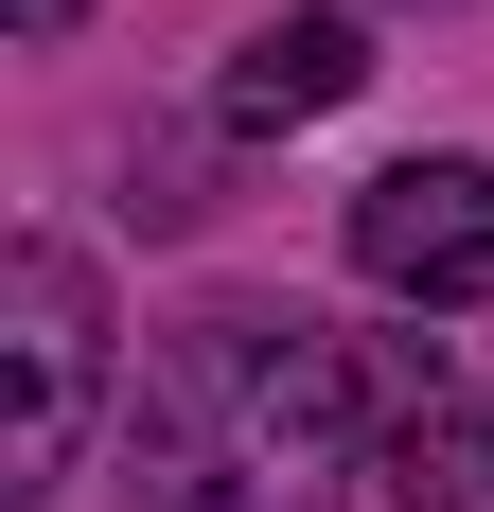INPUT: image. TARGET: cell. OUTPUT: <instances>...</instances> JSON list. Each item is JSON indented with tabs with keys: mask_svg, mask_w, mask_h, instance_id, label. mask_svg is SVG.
Listing matches in <instances>:
<instances>
[{
	"mask_svg": "<svg viewBox=\"0 0 494 512\" xmlns=\"http://www.w3.org/2000/svg\"><path fill=\"white\" fill-rule=\"evenodd\" d=\"M371 89V36L353 18H265V36L230 53V124L265 142V124H318V106H353Z\"/></svg>",
	"mask_w": 494,
	"mask_h": 512,
	"instance_id": "4",
	"label": "cell"
},
{
	"mask_svg": "<svg viewBox=\"0 0 494 512\" xmlns=\"http://www.w3.org/2000/svg\"><path fill=\"white\" fill-rule=\"evenodd\" d=\"M18 18H36V36H53V18H71V0H18Z\"/></svg>",
	"mask_w": 494,
	"mask_h": 512,
	"instance_id": "6",
	"label": "cell"
},
{
	"mask_svg": "<svg viewBox=\"0 0 494 512\" xmlns=\"http://www.w3.org/2000/svg\"><path fill=\"white\" fill-rule=\"evenodd\" d=\"M371 477H389L406 512H477V442H459V389H442V354H389V424H371Z\"/></svg>",
	"mask_w": 494,
	"mask_h": 512,
	"instance_id": "5",
	"label": "cell"
},
{
	"mask_svg": "<svg viewBox=\"0 0 494 512\" xmlns=\"http://www.w3.org/2000/svg\"><path fill=\"white\" fill-rule=\"evenodd\" d=\"M0 371H18V424H0V512H53L71 460H89V407H106V283L89 248H18L0 265Z\"/></svg>",
	"mask_w": 494,
	"mask_h": 512,
	"instance_id": "2",
	"label": "cell"
},
{
	"mask_svg": "<svg viewBox=\"0 0 494 512\" xmlns=\"http://www.w3.org/2000/svg\"><path fill=\"white\" fill-rule=\"evenodd\" d=\"M353 265L389 283V301H494V159H389L371 195H353Z\"/></svg>",
	"mask_w": 494,
	"mask_h": 512,
	"instance_id": "3",
	"label": "cell"
},
{
	"mask_svg": "<svg viewBox=\"0 0 494 512\" xmlns=\"http://www.w3.org/2000/svg\"><path fill=\"white\" fill-rule=\"evenodd\" d=\"M389 424V354L283 301H212L142 354V512H336Z\"/></svg>",
	"mask_w": 494,
	"mask_h": 512,
	"instance_id": "1",
	"label": "cell"
}]
</instances>
